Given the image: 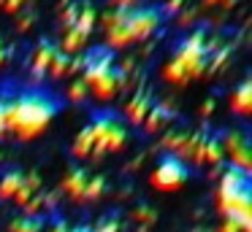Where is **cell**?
Wrapping results in <instances>:
<instances>
[{"mask_svg":"<svg viewBox=\"0 0 252 232\" xmlns=\"http://www.w3.org/2000/svg\"><path fill=\"white\" fill-rule=\"evenodd\" d=\"M125 84H127V73L117 70V65H114V68L98 73L93 81H87V89H93V95L100 97V100H111L120 92V86H125Z\"/></svg>","mask_w":252,"mask_h":232,"instance_id":"8992f818","label":"cell"},{"mask_svg":"<svg viewBox=\"0 0 252 232\" xmlns=\"http://www.w3.org/2000/svg\"><path fill=\"white\" fill-rule=\"evenodd\" d=\"M28 3V0H3V5H6V11H11V14H17L22 5Z\"/></svg>","mask_w":252,"mask_h":232,"instance_id":"f546056e","label":"cell"},{"mask_svg":"<svg viewBox=\"0 0 252 232\" xmlns=\"http://www.w3.org/2000/svg\"><path fill=\"white\" fill-rule=\"evenodd\" d=\"M187 176H190V167L185 165V159H179L176 154H165L163 159L158 162V167L152 170V186L155 189H165V192H171V189H179L182 183L187 181Z\"/></svg>","mask_w":252,"mask_h":232,"instance_id":"277c9868","label":"cell"},{"mask_svg":"<svg viewBox=\"0 0 252 232\" xmlns=\"http://www.w3.org/2000/svg\"><path fill=\"white\" fill-rule=\"evenodd\" d=\"M68 65H71V54H65V52H60V49H57L46 73H49L52 78H63V76H68Z\"/></svg>","mask_w":252,"mask_h":232,"instance_id":"d6986e66","label":"cell"},{"mask_svg":"<svg viewBox=\"0 0 252 232\" xmlns=\"http://www.w3.org/2000/svg\"><path fill=\"white\" fill-rule=\"evenodd\" d=\"M87 178L90 176H87V170H84V167H71V170H68V176L63 178V189H65L73 200H82L84 186H87Z\"/></svg>","mask_w":252,"mask_h":232,"instance_id":"8fae6325","label":"cell"},{"mask_svg":"<svg viewBox=\"0 0 252 232\" xmlns=\"http://www.w3.org/2000/svg\"><path fill=\"white\" fill-rule=\"evenodd\" d=\"M60 108V97L49 89H25L14 95V135L19 140H30L52 122Z\"/></svg>","mask_w":252,"mask_h":232,"instance_id":"6da1fadb","label":"cell"},{"mask_svg":"<svg viewBox=\"0 0 252 232\" xmlns=\"http://www.w3.org/2000/svg\"><path fill=\"white\" fill-rule=\"evenodd\" d=\"M133 3H136V0H114V5H117V8H130Z\"/></svg>","mask_w":252,"mask_h":232,"instance_id":"d590c367","label":"cell"},{"mask_svg":"<svg viewBox=\"0 0 252 232\" xmlns=\"http://www.w3.org/2000/svg\"><path fill=\"white\" fill-rule=\"evenodd\" d=\"M222 159H225V151H222L220 138L217 135H206L203 149H201V162H206V165H222Z\"/></svg>","mask_w":252,"mask_h":232,"instance_id":"4fadbf2b","label":"cell"},{"mask_svg":"<svg viewBox=\"0 0 252 232\" xmlns=\"http://www.w3.org/2000/svg\"><path fill=\"white\" fill-rule=\"evenodd\" d=\"M217 232H241V227H239V224H236V221H233V219H225V221H222V224H220V227H217Z\"/></svg>","mask_w":252,"mask_h":232,"instance_id":"83f0119b","label":"cell"},{"mask_svg":"<svg viewBox=\"0 0 252 232\" xmlns=\"http://www.w3.org/2000/svg\"><path fill=\"white\" fill-rule=\"evenodd\" d=\"M239 192H252L250 170H241V167H236V165H225L222 170H220L217 197H225V194H239Z\"/></svg>","mask_w":252,"mask_h":232,"instance_id":"52a82bcc","label":"cell"},{"mask_svg":"<svg viewBox=\"0 0 252 232\" xmlns=\"http://www.w3.org/2000/svg\"><path fill=\"white\" fill-rule=\"evenodd\" d=\"M212 111H214V100H206V103L201 105V116H209Z\"/></svg>","mask_w":252,"mask_h":232,"instance_id":"e575fe53","label":"cell"},{"mask_svg":"<svg viewBox=\"0 0 252 232\" xmlns=\"http://www.w3.org/2000/svg\"><path fill=\"white\" fill-rule=\"evenodd\" d=\"M14 132V97L0 95V138Z\"/></svg>","mask_w":252,"mask_h":232,"instance_id":"5bb4252c","label":"cell"},{"mask_svg":"<svg viewBox=\"0 0 252 232\" xmlns=\"http://www.w3.org/2000/svg\"><path fill=\"white\" fill-rule=\"evenodd\" d=\"M152 103H155L152 92H149V89H138L136 95H133L130 100L125 103V116H127V122H130V124H141L144 116L149 113V108H152Z\"/></svg>","mask_w":252,"mask_h":232,"instance_id":"ba28073f","label":"cell"},{"mask_svg":"<svg viewBox=\"0 0 252 232\" xmlns=\"http://www.w3.org/2000/svg\"><path fill=\"white\" fill-rule=\"evenodd\" d=\"M22 181H25V173L22 170L3 173V178H0V197H3V200H14V194L19 192Z\"/></svg>","mask_w":252,"mask_h":232,"instance_id":"9a60e30c","label":"cell"},{"mask_svg":"<svg viewBox=\"0 0 252 232\" xmlns=\"http://www.w3.org/2000/svg\"><path fill=\"white\" fill-rule=\"evenodd\" d=\"M38 186H41V176H38V173H30V176H25V181H22V186H19V192L14 194V203H19V205H28L30 200L35 197V192H38Z\"/></svg>","mask_w":252,"mask_h":232,"instance_id":"2e32d148","label":"cell"},{"mask_svg":"<svg viewBox=\"0 0 252 232\" xmlns=\"http://www.w3.org/2000/svg\"><path fill=\"white\" fill-rule=\"evenodd\" d=\"M182 5H185V0H165V5H160V11H163V16L165 14H179Z\"/></svg>","mask_w":252,"mask_h":232,"instance_id":"4316f807","label":"cell"},{"mask_svg":"<svg viewBox=\"0 0 252 232\" xmlns=\"http://www.w3.org/2000/svg\"><path fill=\"white\" fill-rule=\"evenodd\" d=\"M95 22H98V14H95V8L93 5H84V8H79V16H76V30H82L84 35H90L93 32V27H95Z\"/></svg>","mask_w":252,"mask_h":232,"instance_id":"ffe728a7","label":"cell"},{"mask_svg":"<svg viewBox=\"0 0 252 232\" xmlns=\"http://www.w3.org/2000/svg\"><path fill=\"white\" fill-rule=\"evenodd\" d=\"M179 22H182V25H190V22H195V11H182V14H179Z\"/></svg>","mask_w":252,"mask_h":232,"instance_id":"d6a6232c","label":"cell"},{"mask_svg":"<svg viewBox=\"0 0 252 232\" xmlns=\"http://www.w3.org/2000/svg\"><path fill=\"white\" fill-rule=\"evenodd\" d=\"M33 22H35V14H33V11L22 14V16H19V30H28V27L33 25Z\"/></svg>","mask_w":252,"mask_h":232,"instance_id":"f1b7e54d","label":"cell"},{"mask_svg":"<svg viewBox=\"0 0 252 232\" xmlns=\"http://www.w3.org/2000/svg\"><path fill=\"white\" fill-rule=\"evenodd\" d=\"M87 84H84V81H73L71 86H68V97H71V100H84V97H87Z\"/></svg>","mask_w":252,"mask_h":232,"instance_id":"cb8c5ba5","label":"cell"},{"mask_svg":"<svg viewBox=\"0 0 252 232\" xmlns=\"http://www.w3.org/2000/svg\"><path fill=\"white\" fill-rule=\"evenodd\" d=\"M220 143H222L225 154H230V165L241 167V170L252 167V146L244 132H228L225 138H220Z\"/></svg>","mask_w":252,"mask_h":232,"instance_id":"5b68a950","label":"cell"},{"mask_svg":"<svg viewBox=\"0 0 252 232\" xmlns=\"http://www.w3.org/2000/svg\"><path fill=\"white\" fill-rule=\"evenodd\" d=\"M68 232H93V227H87V224H79V227H71Z\"/></svg>","mask_w":252,"mask_h":232,"instance_id":"8d00e7d4","label":"cell"},{"mask_svg":"<svg viewBox=\"0 0 252 232\" xmlns=\"http://www.w3.org/2000/svg\"><path fill=\"white\" fill-rule=\"evenodd\" d=\"M11 57V49L6 46V41H3V38H0V65L6 62V59Z\"/></svg>","mask_w":252,"mask_h":232,"instance_id":"1f68e13d","label":"cell"},{"mask_svg":"<svg viewBox=\"0 0 252 232\" xmlns=\"http://www.w3.org/2000/svg\"><path fill=\"white\" fill-rule=\"evenodd\" d=\"M106 189V178L103 176H90L87 178V186H84V194L82 200H98Z\"/></svg>","mask_w":252,"mask_h":232,"instance_id":"44dd1931","label":"cell"},{"mask_svg":"<svg viewBox=\"0 0 252 232\" xmlns=\"http://www.w3.org/2000/svg\"><path fill=\"white\" fill-rule=\"evenodd\" d=\"M46 232H68V224L63 219H57V221H52V224H49V230H46Z\"/></svg>","mask_w":252,"mask_h":232,"instance_id":"4dcf8cb0","label":"cell"},{"mask_svg":"<svg viewBox=\"0 0 252 232\" xmlns=\"http://www.w3.org/2000/svg\"><path fill=\"white\" fill-rule=\"evenodd\" d=\"M136 219L144 221V224H152V221L158 219V213H155L149 205H138V208H136Z\"/></svg>","mask_w":252,"mask_h":232,"instance_id":"484cf974","label":"cell"},{"mask_svg":"<svg viewBox=\"0 0 252 232\" xmlns=\"http://www.w3.org/2000/svg\"><path fill=\"white\" fill-rule=\"evenodd\" d=\"M55 52H57V43H52L49 38H44V41L38 43V49H35V54H33V78H35V81L46 76V70H49V62H52V57H55Z\"/></svg>","mask_w":252,"mask_h":232,"instance_id":"30bf717a","label":"cell"},{"mask_svg":"<svg viewBox=\"0 0 252 232\" xmlns=\"http://www.w3.org/2000/svg\"><path fill=\"white\" fill-rule=\"evenodd\" d=\"M76 16H79V3H73V5H65V11H63V27H73L76 25Z\"/></svg>","mask_w":252,"mask_h":232,"instance_id":"d4e9b609","label":"cell"},{"mask_svg":"<svg viewBox=\"0 0 252 232\" xmlns=\"http://www.w3.org/2000/svg\"><path fill=\"white\" fill-rule=\"evenodd\" d=\"M198 232H206V230H198Z\"/></svg>","mask_w":252,"mask_h":232,"instance_id":"74e56055","label":"cell"},{"mask_svg":"<svg viewBox=\"0 0 252 232\" xmlns=\"http://www.w3.org/2000/svg\"><path fill=\"white\" fill-rule=\"evenodd\" d=\"M93 146H95V138H93V129H90V124L87 127H82V132L76 135V140H73V146H71V154L73 156H90L93 154Z\"/></svg>","mask_w":252,"mask_h":232,"instance_id":"e0dca14e","label":"cell"},{"mask_svg":"<svg viewBox=\"0 0 252 232\" xmlns=\"http://www.w3.org/2000/svg\"><path fill=\"white\" fill-rule=\"evenodd\" d=\"M236 0H203V5H222V8H230Z\"/></svg>","mask_w":252,"mask_h":232,"instance_id":"836d02e7","label":"cell"},{"mask_svg":"<svg viewBox=\"0 0 252 232\" xmlns=\"http://www.w3.org/2000/svg\"><path fill=\"white\" fill-rule=\"evenodd\" d=\"M160 22H163L160 5H130L122 25H125L130 41H144V38H149L155 30H158Z\"/></svg>","mask_w":252,"mask_h":232,"instance_id":"3957f363","label":"cell"},{"mask_svg":"<svg viewBox=\"0 0 252 232\" xmlns=\"http://www.w3.org/2000/svg\"><path fill=\"white\" fill-rule=\"evenodd\" d=\"M90 129H93V138H95L93 154L120 151L127 143V127L122 122V116L114 111H95L93 122H90Z\"/></svg>","mask_w":252,"mask_h":232,"instance_id":"7a4b0ae2","label":"cell"},{"mask_svg":"<svg viewBox=\"0 0 252 232\" xmlns=\"http://www.w3.org/2000/svg\"><path fill=\"white\" fill-rule=\"evenodd\" d=\"M171 119H174L171 105H165V103H152V108H149V113L144 116L141 124H144V129H147L149 135H155V132H160Z\"/></svg>","mask_w":252,"mask_h":232,"instance_id":"9c48e42d","label":"cell"},{"mask_svg":"<svg viewBox=\"0 0 252 232\" xmlns=\"http://www.w3.org/2000/svg\"><path fill=\"white\" fill-rule=\"evenodd\" d=\"M185 140H187V132H182V129H171V132L163 135V149H168V154H176Z\"/></svg>","mask_w":252,"mask_h":232,"instance_id":"7402d4cb","label":"cell"},{"mask_svg":"<svg viewBox=\"0 0 252 232\" xmlns=\"http://www.w3.org/2000/svg\"><path fill=\"white\" fill-rule=\"evenodd\" d=\"M44 219L41 216H19L8 224V232H41Z\"/></svg>","mask_w":252,"mask_h":232,"instance_id":"ac0fdd59","label":"cell"},{"mask_svg":"<svg viewBox=\"0 0 252 232\" xmlns=\"http://www.w3.org/2000/svg\"><path fill=\"white\" fill-rule=\"evenodd\" d=\"M93 232H122V224L117 216H106V219H100L98 224L93 227Z\"/></svg>","mask_w":252,"mask_h":232,"instance_id":"603a6c76","label":"cell"},{"mask_svg":"<svg viewBox=\"0 0 252 232\" xmlns=\"http://www.w3.org/2000/svg\"><path fill=\"white\" fill-rule=\"evenodd\" d=\"M230 108L236 113H250L252 111V81L244 78L239 86H236L233 97H230Z\"/></svg>","mask_w":252,"mask_h":232,"instance_id":"7c38bea8","label":"cell"}]
</instances>
